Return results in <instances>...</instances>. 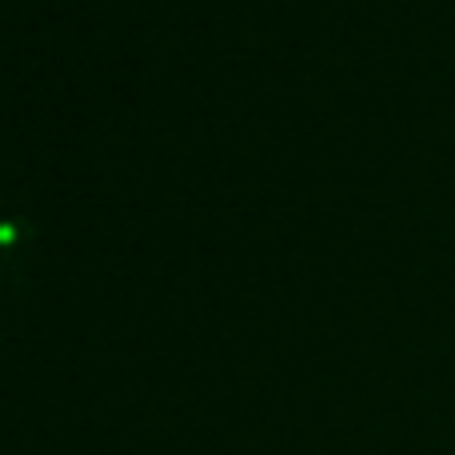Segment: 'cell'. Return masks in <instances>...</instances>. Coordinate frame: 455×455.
Wrapping results in <instances>:
<instances>
[{"label": "cell", "mask_w": 455, "mask_h": 455, "mask_svg": "<svg viewBox=\"0 0 455 455\" xmlns=\"http://www.w3.org/2000/svg\"><path fill=\"white\" fill-rule=\"evenodd\" d=\"M32 248V224L24 220V212L0 204V291L24 272Z\"/></svg>", "instance_id": "1"}]
</instances>
